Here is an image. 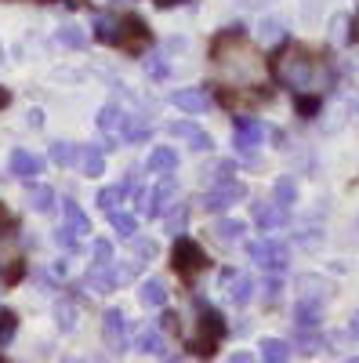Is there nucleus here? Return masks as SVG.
I'll return each mask as SVG.
<instances>
[{
  "label": "nucleus",
  "instance_id": "obj_1",
  "mask_svg": "<svg viewBox=\"0 0 359 363\" xmlns=\"http://www.w3.org/2000/svg\"><path fill=\"white\" fill-rule=\"evenodd\" d=\"M273 69L280 77L283 87L290 91H312L316 84V58L305 51V48H280V55L273 58Z\"/></svg>",
  "mask_w": 359,
  "mask_h": 363
},
{
  "label": "nucleus",
  "instance_id": "obj_2",
  "mask_svg": "<svg viewBox=\"0 0 359 363\" xmlns=\"http://www.w3.org/2000/svg\"><path fill=\"white\" fill-rule=\"evenodd\" d=\"M239 200H247V186H244V182H236V178H222L215 189L203 193L200 207L211 211V215H222V211H229V207L239 203Z\"/></svg>",
  "mask_w": 359,
  "mask_h": 363
},
{
  "label": "nucleus",
  "instance_id": "obj_3",
  "mask_svg": "<svg viewBox=\"0 0 359 363\" xmlns=\"http://www.w3.org/2000/svg\"><path fill=\"white\" fill-rule=\"evenodd\" d=\"M247 255H251L254 265H261L268 272H283L287 262H290V251H287V244H280V240H251Z\"/></svg>",
  "mask_w": 359,
  "mask_h": 363
},
{
  "label": "nucleus",
  "instance_id": "obj_4",
  "mask_svg": "<svg viewBox=\"0 0 359 363\" xmlns=\"http://www.w3.org/2000/svg\"><path fill=\"white\" fill-rule=\"evenodd\" d=\"M171 262H174V269L182 272V277H193V272L207 269V255H203V247L196 244L193 236H178V240H174Z\"/></svg>",
  "mask_w": 359,
  "mask_h": 363
},
{
  "label": "nucleus",
  "instance_id": "obj_5",
  "mask_svg": "<svg viewBox=\"0 0 359 363\" xmlns=\"http://www.w3.org/2000/svg\"><path fill=\"white\" fill-rule=\"evenodd\" d=\"M222 338H225V320H222L215 309H203V316H200V335H196V342H193V352L215 356V349H218Z\"/></svg>",
  "mask_w": 359,
  "mask_h": 363
},
{
  "label": "nucleus",
  "instance_id": "obj_6",
  "mask_svg": "<svg viewBox=\"0 0 359 363\" xmlns=\"http://www.w3.org/2000/svg\"><path fill=\"white\" fill-rule=\"evenodd\" d=\"M171 106L189 113V116H200V113H207L215 106V95H211V87H182V91L171 95Z\"/></svg>",
  "mask_w": 359,
  "mask_h": 363
},
{
  "label": "nucleus",
  "instance_id": "obj_7",
  "mask_svg": "<svg viewBox=\"0 0 359 363\" xmlns=\"http://www.w3.org/2000/svg\"><path fill=\"white\" fill-rule=\"evenodd\" d=\"M167 135L171 138H186L193 153H211L215 149V138L207 131H200L196 124H189V120H174V124H167Z\"/></svg>",
  "mask_w": 359,
  "mask_h": 363
},
{
  "label": "nucleus",
  "instance_id": "obj_8",
  "mask_svg": "<svg viewBox=\"0 0 359 363\" xmlns=\"http://www.w3.org/2000/svg\"><path fill=\"white\" fill-rule=\"evenodd\" d=\"M265 124L261 120H254V116H236V149L239 153H254V149L261 145V138H265Z\"/></svg>",
  "mask_w": 359,
  "mask_h": 363
},
{
  "label": "nucleus",
  "instance_id": "obj_9",
  "mask_svg": "<svg viewBox=\"0 0 359 363\" xmlns=\"http://www.w3.org/2000/svg\"><path fill=\"white\" fill-rule=\"evenodd\" d=\"M102 335H106V342H109L113 352H124V345H127V316L120 313V309H109L102 316Z\"/></svg>",
  "mask_w": 359,
  "mask_h": 363
},
{
  "label": "nucleus",
  "instance_id": "obj_10",
  "mask_svg": "<svg viewBox=\"0 0 359 363\" xmlns=\"http://www.w3.org/2000/svg\"><path fill=\"white\" fill-rule=\"evenodd\" d=\"M87 287L95 294H109L113 287H120V272H116V262H95V269L87 272Z\"/></svg>",
  "mask_w": 359,
  "mask_h": 363
},
{
  "label": "nucleus",
  "instance_id": "obj_11",
  "mask_svg": "<svg viewBox=\"0 0 359 363\" xmlns=\"http://www.w3.org/2000/svg\"><path fill=\"white\" fill-rule=\"evenodd\" d=\"M251 215H254V225L258 229H280L287 222V211L273 200V203H265V200H254L251 203Z\"/></svg>",
  "mask_w": 359,
  "mask_h": 363
},
{
  "label": "nucleus",
  "instance_id": "obj_12",
  "mask_svg": "<svg viewBox=\"0 0 359 363\" xmlns=\"http://www.w3.org/2000/svg\"><path fill=\"white\" fill-rule=\"evenodd\" d=\"M8 171H11L15 178L29 182V178H37V174L44 171V160H40V157H33L29 149H15L11 160H8Z\"/></svg>",
  "mask_w": 359,
  "mask_h": 363
},
{
  "label": "nucleus",
  "instance_id": "obj_13",
  "mask_svg": "<svg viewBox=\"0 0 359 363\" xmlns=\"http://www.w3.org/2000/svg\"><path fill=\"white\" fill-rule=\"evenodd\" d=\"M294 323L305 327V330H316L323 323V301L302 294V298H297V306H294Z\"/></svg>",
  "mask_w": 359,
  "mask_h": 363
},
{
  "label": "nucleus",
  "instance_id": "obj_14",
  "mask_svg": "<svg viewBox=\"0 0 359 363\" xmlns=\"http://www.w3.org/2000/svg\"><path fill=\"white\" fill-rule=\"evenodd\" d=\"M174 189H178V182L174 178H164L160 186L149 193V215L145 218H160L164 207H171V200H174Z\"/></svg>",
  "mask_w": 359,
  "mask_h": 363
},
{
  "label": "nucleus",
  "instance_id": "obj_15",
  "mask_svg": "<svg viewBox=\"0 0 359 363\" xmlns=\"http://www.w3.org/2000/svg\"><path fill=\"white\" fill-rule=\"evenodd\" d=\"M76 164H80V174H87V178H98V174H106V157H102V145H80V157H76Z\"/></svg>",
  "mask_w": 359,
  "mask_h": 363
},
{
  "label": "nucleus",
  "instance_id": "obj_16",
  "mask_svg": "<svg viewBox=\"0 0 359 363\" xmlns=\"http://www.w3.org/2000/svg\"><path fill=\"white\" fill-rule=\"evenodd\" d=\"M167 284L164 280H145L142 287H138V301H142V306L145 309H164L167 306Z\"/></svg>",
  "mask_w": 359,
  "mask_h": 363
},
{
  "label": "nucleus",
  "instance_id": "obj_17",
  "mask_svg": "<svg viewBox=\"0 0 359 363\" xmlns=\"http://www.w3.org/2000/svg\"><path fill=\"white\" fill-rule=\"evenodd\" d=\"M25 203L33 207L37 215H51V211L58 207V196H55L51 186H29V189H25Z\"/></svg>",
  "mask_w": 359,
  "mask_h": 363
},
{
  "label": "nucleus",
  "instance_id": "obj_18",
  "mask_svg": "<svg viewBox=\"0 0 359 363\" xmlns=\"http://www.w3.org/2000/svg\"><path fill=\"white\" fill-rule=\"evenodd\" d=\"M222 291H229V301H232L236 309H244L247 301L254 298V280H251V277H239V272H236V277H232Z\"/></svg>",
  "mask_w": 359,
  "mask_h": 363
},
{
  "label": "nucleus",
  "instance_id": "obj_19",
  "mask_svg": "<svg viewBox=\"0 0 359 363\" xmlns=\"http://www.w3.org/2000/svg\"><path fill=\"white\" fill-rule=\"evenodd\" d=\"M47 157H51V164H58V167H73L76 157H80V145H73L69 138H55V142L47 145Z\"/></svg>",
  "mask_w": 359,
  "mask_h": 363
},
{
  "label": "nucleus",
  "instance_id": "obj_20",
  "mask_svg": "<svg viewBox=\"0 0 359 363\" xmlns=\"http://www.w3.org/2000/svg\"><path fill=\"white\" fill-rule=\"evenodd\" d=\"M124 109H120L116 102H106L102 109H98V120H95V124H98V131H106V135H116V131H124Z\"/></svg>",
  "mask_w": 359,
  "mask_h": 363
},
{
  "label": "nucleus",
  "instance_id": "obj_21",
  "mask_svg": "<svg viewBox=\"0 0 359 363\" xmlns=\"http://www.w3.org/2000/svg\"><path fill=\"white\" fill-rule=\"evenodd\" d=\"M297 291H302L305 298H319V301H326V298H331V280L316 277V272H305V277H297Z\"/></svg>",
  "mask_w": 359,
  "mask_h": 363
},
{
  "label": "nucleus",
  "instance_id": "obj_22",
  "mask_svg": "<svg viewBox=\"0 0 359 363\" xmlns=\"http://www.w3.org/2000/svg\"><path fill=\"white\" fill-rule=\"evenodd\" d=\"M62 215H66V225H69L76 236H87V233H91V218H87L84 211H80L76 200H62Z\"/></svg>",
  "mask_w": 359,
  "mask_h": 363
},
{
  "label": "nucleus",
  "instance_id": "obj_23",
  "mask_svg": "<svg viewBox=\"0 0 359 363\" xmlns=\"http://www.w3.org/2000/svg\"><path fill=\"white\" fill-rule=\"evenodd\" d=\"M258 352L268 363H283V359H290V342H283V338H261L258 342Z\"/></svg>",
  "mask_w": 359,
  "mask_h": 363
},
{
  "label": "nucleus",
  "instance_id": "obj_24",
  "mask_svg": "<svg viewBox=\"0 0 359 363\" xmlns=\"http://www.w3.org/2000/svg\"><path fill=\"white\" fill-rule=\"evenodd\" d=\"M135 349H138V352H149V356H164V338H160V330L142 327L138 335H135Z\"/></svg>",
  "mask_w": 359,
  "mask_h": 363
},
{
  "label": "nucleus",
  "instance_id": "obj_25",
  "mask_svg": "<svg viewBox=\"0 0 359 363\" xmlns=\"http://www.w3.org/2000/svg\"><path fill=\"white\" fill-rule=\"evenodd\" d=\"M273 196H276V203H280L283 211H290V207L297 203V182H294L290 174L276 178V186H273Z\"/></svg>",
  "mask_w": 359,
  "mask_h": 363
},
{
  "label": "nucleus",
  "instance_id": "obj_26",
  "mask_svg": "<svg viewBox=\"0 0 359 363\" xmlns=\"http://www.w3.org/2000/svg\"><path fill=\"white\" fill-rule=\"evenodd\" d=\"M178 167V153L171 145H156L153 157H149V171H160V174H171Z\"/></svg>",
  "mask_w": 359,
  "mask_h": 363
},
{
  "label": "nucleus",
  "instance_id": "obj_27",
  "mask_svg": "<svg viewBox=\"0 0 359 363\" xmlns=\"http://www.w3.org/2000/svg\"><path fill=\"white\" fill-rule=\"evenodd\" d=\"M244 233H247V225H244V222H236V218H222V222H215V236L222 240V244H239V240H244Z\"/></svg>",
  "mask_w": 359,
  "mask_h": 363
},
{
  "label": "nucleus",
  "instance_id": "obj_28",
  "mask_svg": "<svg viewBox=\"0 0 359 363\" xmlns=\"http://www.w3.org/2000/svg\"><path fill=\"white\" fill-rule=\"evenodd\" d=\"M326 37H331V44L334 48H341V44H348L352 40V15H334L331 18V33H326Z\"/></svg>",
  "mask_w": 359,
  "mask_h": 363
},
{
  "label": "nucleus",
  "instance_id": "obj_29",
  "mask_svg": "<svg viewBox=\"0 0 359 363\" xmlns=\"http://www.w3.org/2000/svg\"><path fill=\"white\" fill-rule=\"evenodd\" d=\"M127 196V186L120 182V186H109V189H98V207L106 211V215H113V211H120V200Z\"/></svg>",
  "mask_w": 359,
  "mask_h": 363
},
{
  "label": "nucleus",
  "instance_id": "obj_30",
  "mask_svg": "<svg viewBox=\"0 0 359 363\" xmlns=\"http://www.w3.org/2000/svg\"><path fill=\"white\" fill-rule=\"evenodd\" d=\"M294 342H297V349H302L305 356H316V352H323V349H326V338H323V335H316V330L309 335L305 327H297V338H294Z\"/></svg>",
  "mask_w": 359,
  "mask_h": 363
},
{
  "label": "nucleus",
  "instance_id": "obj_31",
  "mask_svg": "<svg viewBox=\"0 0 359 363\" xmlns=\"http://www.w3.org/2000/svg\"><path fill=\"white\" fill-rule=\"evenodd\" d=\"M124 138L135 145V142H149V116H127L124 120Z\"/></svg>",
  "mask_w": 359,
  "mask_h": 363
},
{
  "label": "nucleus",
  "instance_id": "obj_32",
  "mask_svg": "<svg viewBox=\"0 0 359 363\" xmlns=\"http://www.w3.org/2000/svg\"><path fill=\"white\" fill-rule=\"evenodd\" d=\"M258 40H287V26H283V18H261V26H258Z\"/></svg>",
  "mask_w": 359,
  "mask_h": 363
},
{
  "label": "nucleus",
  "instance_id": "obj_33",
  "mask_svg": "<svg viewBox=\"0 0 359 363\" xmlns=\"http://www.w3.org/2000/svg\"><path fill=\"white\" fill-rule=\"evenodd\" d=\"M58 44H66L73 51H84L87 48V33H84V29H76V26H62V29H58Z\"/></svg>",
  "mask_w": 359,
  "mask_h": 363
},
{
  "label": "nucleus",
  "instance_id": "obj_34",
  "mask_svg": "<svg viewBox=\"0 0 359 363\" xmlns=\"http://www.w3.org/2000/svg\"><path fill=\"white\" fill-rule=\"evenodd\" d=\"M109 222H113V229L124 236V240H131V236L138 233V218H135V215H124V211H113Z\"/></svg>",
  "mask_w": 359,
  "mask_h": 363
},
{
  "label": "nucleus",
  "instance_id": "obj_35",
  "mask_svg": "<svg viewBox=\"0 0 359 363\" xmlns=\"http://www.w3.org/2000/svg\"><path fill=\"white\" fill-rule=\"evenodd\" d=\"M186 222H189V207H186V203H178V207L171 211V215L164 218V229L178 236V233H186Z\"/></svg>",
  "mask_w": 359,
  "mask_h": 363
},
{
  "label": "nucleus",
  "instance_id": "obj_36",
  "mask_svg": "<svg viewBox=\"0 0 359 363\" xmlns=\"http://www.w3.org/2000/svg\"><path fill=\"white\" fill-rule=\"evenodd\" d=\"M15 330H18V316L15 313H0V349H8L15 342Z\"/></svg>",
  "mask_w": 359,
  "mask_h": 363
},
{
  "label": "nucleus",
  "instance_id": "obj_37",
  "mask_svg": "<svg viewBox=\"0 0 359 363\" xmlns=\"http://www.w3.org/2000/svg\"><path fill=\"white\" fill-rule=\"evenodd\" d=\"M294 109H297V116L312 120V116L319 113V99H316V95H305V91H297V99H294Z\"/></svg>",
  "mask_w": 359,
  "mask_h": 363
},
{
  "label": "nucleus",
  "instance_id": "obj_38",
  "mask_svg": "<svg viewBox=\"0 0 359 363\" xmlns=\"http://www.w3.org/2000/svg\"><path fill=\"white\" fill-rule=\"evenodd\" d=\"M145 73L153 77V80H167V77H171L167 58H164V55H149V58H145Z\"/></svg>",
  "mask_w": 359,
  "mask_h": 363
},
{
  "label": "nucleus",
  "instance_id": "obj_39",
  "mask_svg": "<svg viewBox=\"0 0 359 363\" xmlns=\"http://www.w3.org/2000/svg\"><path fill=\"white\" fill-rule=\"evenodd\" d=\"M280 298H283V280L280 277H268L261 284V301H265V306H276Z\"/></svg>",
  "mask_w": 359,
  "mask_h": 363
},
{
  "label": "nucleus",
  "instance_id": "obj_40",
  "mask_svg": "<svg viewBox=\"0 0 359 363\" xmlns=\"http://www.w3.org/2000/svg\"><path fill=\"white\" fill-rule=\"evenodd\" d=\"M55 244L62 247V251H76V247H80V236H76L69 225H62V229H55Z\"/></svg>",
  "mask_w": 359,
  "mask_h": 363
},
{
  "label": "nucleus",
  "instance_id": "obj_41",
  "mask_svg": "<svg viewBox=\"0 0 359 363\" xmlns=\"http://www.w3.org/2000/svg\"><path fill=\"white\" fill-rule=\"evenodd\" d=\"M58 330H62V335H69V330H76V309L73 306H58Z\"/></svg>",
  "mask_w": 359,
  "mask_h": 363
},
{
  "label": "nucleus",
  "instance_id": "obj_42",
  "mask_svg": "<svg viewBox=\"0 0 359 363\" xmlns=\"http://www.w3.org/2000/svg\"><path fill=\"white\" fill-rule=\"evenodd\" d=\"M131 244H135V258H142V262H153L156 258V244L153 240H145V236H131Z\"/></svg>",
  "mask_w": 359,
  "mask_h": 363
},
{
  "label": "nucleus",
  "instance_id": "obj_43",
  "mask_svg": "<svg viewBox=\"0 0 359 363\" xmlns=\"http://www.w3.org/2000/svg\"><path fill=\"white\" fill-rule=\"evenodd\" d=\"M323 8H326V0H302V18L305 22H319Z\"/></svg>",
  "mask_w": 359,
  "mask_h": 363
},
{
  "label": "nucleus",
  "instance_id": "obj_44",
  "mask_svg": "<svg viewBox=\"0 0 359 363\" xmlns=\"http://www.w3.org/2000/svg\"><path fill=\"white\" fill-rule=\"evenodd\" d=\"M95 262H116V251H113V244H109V240H98V244H95Z\"/></svg>",
  "mask_w": 359,
  "mask_h": 363
},
{
  "label": "nucleus",
  "instance_id": "obj_45",
  "mask_svg": "<svg viewBox=\"0 0 359 363\" xmlns=\"http://www.w3.org/2000/svg\"><path fill=\"white\" fill-rule=\"evenodd\" d=\"M297 244L312 251V247H319V244H323V233H319V229H305L302 236H297Z\"/></svg>",
  "mask_w": 359,
  "mask_h": 363
},
{
  "label": "nucleus",
  "instance_id": "obj_46",
  "mask_svg": "<svg viewBox=\"0 0 359 363\" xmlns=\"http://www.w3.org/2000/svg\"><path fill=\"white\" fill-rule=\"evenodd\" d=\"M22 277H25V265L22 262H15L11 269H4V284H18Z\"/></svg>",
  "mask_w": 359,
  "mask_h": 363
},
{
  "label": "nucleus",
  "instance_id": "obj_47",
  "mask_svg": "<svg viewBox=\"0 0 359 363\" xmlns=\"http://www.w3.org/2000/svg\"><path fill=\"white\" fill-rule=\"evenodd\" d=\"M211 171H215V178L222 182V178H232V171H236V164H232V160H218V164H215Z\"/></svg>",
  "mask_w": 359,
  "mask_h": 363
},
{
  "label": "nucleus",
  "instance_id": "obj_48",
  "mask_svg": "<svg viewBox=\"0 0 359 363\" xmlns=\"http://www.w3.org/2000/svg\"><path fill=\"white\" fill-rule=\"evenodd\" d=\"M25 124L33 128V131H40V128H44V113H40V109H29V113H25Z\"/></svg>",
  "mask_w": 359,
  "mask_h": 363
},
{
  "label": "nucleus",
  "instance_id": "obj_49",
  "mask_svg": "<svg viewBox=\"0 0 359 363\" xmlns=\"http://www.w3.org/2000/svg\"><path fill=\"white\" fill-rule=\"evenodd\" d=\"M348 338H355L359 342V309L352 313V320H348Z\"/></svg>",
  "mask_w": 359,
  "mask_h": 363
},
{
  "label": "nucleus",
  "instance_id": "obj_50",
  "mask_svg": "<svg viewBox=\"0 0 359 363\" xmlns=\"http://www.w3.org/2000/svg\"><path fill=\"white\" fill-rule=\"evenodd\" d=\"M160 327H164V330H178V316H174V313H167V316L160 320Z\"/></svg>",
  "mask_w": 359,
  "mask_h": 363
},
{
  "label": "nucleus",
  "instance_id": "obj_51",
  "mask_svg": "<svg viewBox=\"0 0 359 363\" xmlns=\"http://www.w3.org/2000/svg\"><path fill=\"white\" fill-rule=\"evenodd\" d=\"M8 106H11V91L0 87V109H8Z\"/></svg>",
  "mask_w": 359,
  "mask_h": 363
},
{
  "label": "nucleus",
  "instance_id": "obj_52",
  "mask_svg": "<svg viewBox=\"0 0 359 363\" xmlns=\"http://www.w3.org/2000/svg\"><path fill=\"white\" fill-rule=\"evenodd\" d=\"M178 4H186V0H156V8L167 11V8H178Z\"/></svg>",
  "mask_w": 359,
  "mask_h": 363
},
{
  "label": "nucleus",
  "instance_id": "obj_53",
  "mask_svg": "<svg viewBox=\"0 0 359 363\" xmlns=\"http://www.w3.org/2000/svg\"><path fill=\"white\" fill-rule=\"evenodd\" d=\"M247 359H251L247 352H232V356H229V363H247Z\"/></svg>",
  "mask_w": 359,
  "mask_h": 363
},
{
  "label": "nucleus",
  "instance_id": "obj_54",
  "mask_svg": "<svg viewBox=\"0 0 359 363\" xmlns=\"http://www.w3.org/2000/svg\"><path fill=\"white\" fill-rule=\"evenodd\" d=\"M348 69H352V77H359V58H355V62H348Z\"/></svg>",
  "mask_w": 359,
  "mask_h": 363
}]
</instances>
